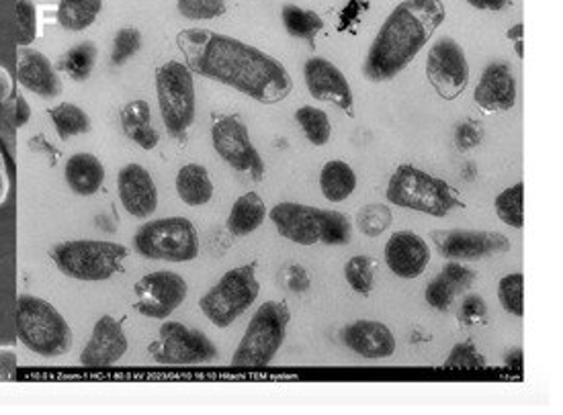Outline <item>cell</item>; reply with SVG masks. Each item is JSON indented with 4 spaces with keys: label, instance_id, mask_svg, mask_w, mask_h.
<instances>
[{
    "label": "cell",
    "instance_id": "6da1fadb",
    "mask_svg": "<svg viewBox=\"0 0 563 415\" xmlns=\"http://www.w3.org/2000/svg\"><path fill=\"white\" fill-rule=\"evenodd\" d=\"M177 45L194 75L238 90L256 103H282L294 90V80L279 59L236 37L197 27L180 31Z\"/></svg>",
    "mask_w": 563,
    "mask_h": 415
},
{
    "label": "cell",
    "instance_id": "7a4b0ae2",
    "mask_svg": "<svg viewBox=\"0 0 563 415\" xmlns=\"http://www.w3.org/2000/svg\"><path fill=\"white\" fill-rule=\"evenodd\" d=\"M445 16L443 0H401L371 44L363 64L365 78L369 82H387L401 75L443 25Z\"/></svg>",
    "mask_w": 563,
    "mask_h": 415
},
{
    "label": "cell",
    "instance_id": "3957f363",
    "mask_svg": "<svg viewBox=\"0 0 563 415\" xmlns=\"http://www.w3.org/2000/svg\"><path fill=\"white\" fill-rule=\"evenodd\" d=\"M16 336L21 344L42 358L68 355L75 346L73 327L66 317L42 296L21 293L16 296Z\"/></svg>",
    "mask_w": 563,
    "mask_h": 415
},
{
    "label": "cell",
    "instance_id": "277c9868",
    "mask_svg": "<svg viewBox=\"0 0 563 415\" xmlns=\"http://www.w3.org/2000/svg\"><path fill=\"white\" fill-rule=\"evenodd\" d=\"M128 248L118 242L104 239H70L52 248L49 258L62 274L82 282L113 279L123 270Z\"/></svg>",
    "mask_w": 563,
    "mask_h": 415
},
{
    "label": "cell",
    "instance_id": "5b68a950",
    "mask_svg": "<svg viewBox=\"0 0 563 415\" xmlns=\"http://www.w3.org/2000/svg\"><path fill=\"white\" fill-rule=\"evenodd\" d=\"M291 312L282 301L263 303L246 326L236 352L232 356V369L236 371H261L273 362L282 350L287 336Z\"/></svg>",
    "mask_w": 563,
    "mask_h": 415
},
{
    "label": "cell",
    "instance_id": "8992f818",
    "mask_svg": "<svg viewBox=\"0 0 563 415\" xmlns=\"http://www.w3.org/2000/svg\"><path fill=\"white\" fill-rule=\"evenodd\" d=\"M387 201L398 208L412 209L432 217H445L451 211L463 208L460 197L446 184L443 178L400 164L389 178L386 191Z\"/></svg>",
    "mask_w": 563,
    "mask_h": 415
},
{
    "label": "cell",
    "instance_id": "52a82bcc",
    "mask_svg": "<svg viewBox=\"0 0 563 415\" xmlns=\"http://www.w3.org/2000/svg\"><path fill=\"white\" fill-rule=\"evenodd\" d=\"M156 99L166 132L185 139L197 115L194 70L178 59H168L156 70Z\"/></svg>",
    "mask_w": 563,
    "mask_h": 415
},
{
    "label": "cell",
    "instance_id": "ba28073f",
    "mask_svg": "<svg viewBox=\"0 0 563 415\" xmlns=\"http://www.w3.org/2000/svg\"><path fill=\"white\" fill-rule=\"evenodd\" d=\"M134 248L148 260L191 262L199 256L201 239L194 222L187 217H164L137 227Z\"/></svg>",
    "mask_w": 563,
    "mask_h": 415
},
{
    "label": "cell",
    "instance_id": "9c48e42d",
    "mask_svg": "<svg viewBox=\"0 0 563 415\" xmlns=\"http://www.w3.org/2000/svg\"><path fill=\"white\" fill-rule=\"evenodd\" d=\"M261 293L256 262L232 268L201 296L199 307L216 327H230L253 307Z\"/></svg>",
    "mask_w": 563,
    "mask_h": 415
},
{
    "label": "cell",
    "instance_id": "30bf717a",
    "mask_svg": "<svg viewBox=\"0 0 563 415\" xmlns=\"http://www.w3.org/2000/svg\"><path fill=\"white\" fill-rule=\"evenodd\" d=\"M148 350L152 360L164 367H199L218 358L216 344L203 332L180 322H164Z\"/></svg>",
    "mask_w": 563,
    "mask_h": 415
},
{
    "label": "cell",
    "instance_id": "8fae6325",
    "mask_svg": "<svg viewBox=\"0 0 563 415\" xmlns=\"http://www.w3.org/2000/svg\"><path fill=\"white\" fill-rule=\"evenodd\" d=\"M211 144L223 162L234 170L249 175L254 182L265 178V162L251 139L249 127L238 115L216 119L211 125Z\"/></svg>",
    "mask_w": 563,
    "mask_h": 415
},
{
    "label": "cell",
    "instance_id": "7c38bea8",
    "mask_svg": "<svg viewBox=\"0 0 563 415\" xmlns=\"http://www.w3.org/2000/svg\"><path fill=\"white\" fill-rule=\"evenodd\" d=\"M430 242L446 260H482L510 250V239L500 232L486 229H432Z\"/></svg>",
    "mask_w": 563,
    "mask_h": 415
},
{
    "label": "cell",
    "instance_id": "4fadbf2b",
    "mask_svg": "<svg viewBox=\"0 0 563 415\" xmlns=\"http://www.w3.org/2000/svg\"><path fill=\"white\" fill-rule=\"evenodd\" d=\"M427 78L434 92L445 101H455L467 89L470 61L453 37H443L430 47Z\"/></svg>",
    "mask_w": 563,
    "mask_h": 415
},
{
    "label": "cell",
    "instance_id": "5bb4252c",
    "mask_svg": "<svg viewBox=\"0 0 563 415\" xmlns=\"http://www.w3.org/2000/svg\"><path fill=\"white\" fill-rule=\"evenodd\" d=\"M135 312L150 319H166L189 295L187 281L170 270L150 272L135 282Z\"/></svg>",
    "mask_w": 563,
    "mask_h": 415
},
{
    "label": "cell",
    "instance_id": "9a60e30c",
    "mask_svg": "<svg viewBox=\"0 0 563 415\" xmlns=\"http://www.w3.org/2000/svg\"><path fill=\"white\" fill-rule=\"evenodd\" d=\"M303 80L316 101L334 104L349 117H355L353 90L341 70L327 58H310L303 66Z\"/></svg>",
    "mask_w": 563,
    "mask_h": 415
},
{
    "label": "cell",
    "instance_id": "2e32d148",
    "mask_svg": "<svg viewBox=\"0 0 563 415\" xmlns=\"http://www.w3.org/2000/svg\"><path fill=\"white\" fill-rule=\"evenodd\" d=\"M130 341L123 324L113 315H103L92 327L87 346L80 352V364L85 369H111L125 356Z\"/></svg>",
    "mask_w": 563,
    "mask_h": 415
},
{
    "label": "cell",
    "instance_id": "e0dca14e",
    "mask_svg": "<svg viewBox=\"0 0 563 415\" xmlns=\"http://www.w3.org/2000/svg\"><path fill=\"white\" fill-rule=\"evenodd\" d=\"M16 80L25 90L42 99H58L64 82L54 61L33 45H19L16 49Z\"/></svg>",
    "mask_w": 563,
    "mask_h": 415
},
{
    "label": "cell",
    "instance_id": "ac0fdd59",
    "mask_svg": "<svg viewBox=\"0 0 563 415\" xmlns=\"http://www.w3.org/2000/svg\"><path fill=\"white\" fill-rule=\"evenodd\" d=\"M119 203L135 220H148L158 208V189L142 164H125L118 175Z\"/></svg>",
    "mask_w": 563,
    "mask_h": 415
},
{
    "label": "cell",
    "instance_id": "d6986e66",
    "mask_svg": "<svg viewBox=\"0 0 563 415\" xmlns=\"http://www.w3.org/2000/svg\"><path fill=\"white\" fill-rule=\"evenodd\" d=\"M268 220L279 236L296 242L299 246H313L320 242L322 209L301 203H279L268 211Z\"/></svg>",
    "mask_w": 563,
    "mask_h": 415
},
{
    "label": "cell",
    "instance_id": "ffe728a7",
    "mask_svg": "<svg viewBox=\"0 0 563 415\" xmlns=\"http://www.w3.org/2000/svg\"><path fill=\"white\" fill-rule=\"evenodd\" d=\"M474 101L484 113H505L517 103V78L505 61H492L482 72Z\"/></svg>",
    "mask_w": 563,
    "mask_h": 415
},
{
    "label": "cell",
    "instance_id": "44dd1931",
    "mask_svg": "<svg viewBox=\"0 0 563 415\" xmlns=\"http://www.w3.org/2000/svg\"><path fill=\"white\" fill-rule=\"evenodd\" d=\"M429 262V244L415 232L401 229L387 239L386 265L396 277L406 281L418 279Z\"/></svg>",
    "mask_w": 563,
    "mask_h": 415
},
{
    "label": "cell",
    "instance_id": "7402d4cb",
    "mask_svg": "<svg viewBox=\"0 0 563 415\" xmlns=\"http://www.w3.org/2000/svg\"><path fill=\"white\" fill-rule=\"evenodd\" d=\"M342 341L353 350L355 355L363 356L367 360H382L396 352V336L391 329L382 322L358 319L351 326L342 329Z\"/></svg>",
    "mask_w": 563,
    "mask_h": 415
},
{
    "label": "cell",
    "instance_id": "603a6c76",
    "mask_svg": "<svg viewBox=\"0 0 563 415\" xmlns=\"http://www.w3.org/2000/svg\"><path fill=\"white\" fill-rule=\"evenodd\" d=\"M104 164L89 152H78L66 160L64 178L73 193L78 197H92L99 193L104 182Z\"/></svg>",
    "mask_w": 563,
    "mask_h": 415
},
{
    "label": "cell",
    "instance_id": "cb8c5ba5",
    "mask_svg": "<svg viewBox=\"0 0 563 415\" xmlns=\"http://www.w3.org/2000/svg\"><path fill=\"white\" fill-rule=\"evenodd\" d=\"M119 121H121L123 134L128 135L140 148L150 152L161 144V134L152 125V109L146 101H142V99L130 101L121 109Z\"/></svg>",
    "mask_w": 563,
    "mask_h": 415
},
{
    "label": "cell",
    "instance_id": "d4e9b609",
    "mask_svg": "<svg viewBox=\"0 0 563 415\" xmlns=\"http://www.w3.org/2000/svg\"><path fill=\"white\" fill-rule=\"evenodd\" d=\"M178 197L189 208L208 205L216 193L213 180L209 177V170L201 164H185L177 172L175 180Z\"/></svg>",
    "mask_w": 563,
    "mask_h": 415
},
{
    "label": "cell",
    "instance_id": "484cf974",
    "mask_svg": "<svg viewBox=\"0 0 563 415\" xmlns=\"http://www.w3.org/2000/svg\"><path fill=\"white\" fill-rule=\"evenodd\" d=\"M265 220H267L265 201L261 194L251 191L238 197L236 203L230 209L225 227L232 236L246 237L254 234Z\"/></svg>",
    "mask_w": 563,
    "mask_h": 415
},
{
    "label": "cell",
    "instance_id": "4316f807",
    "mask_svg": "<svg viewBox=\"0 0 563 415\" xmlns=\"http://www.w3.org/2000/svg\"><path fill=\"white\" fill-rule=\"evenodd\" d=\"M320 189L330 203H342L355 193V170L342 160H332L322 166L320 172Z\"/></svg>",
    "mask_w": 563,
    "mask_h": 415
},
{
    "label": "cell",
    "instance_id": "83f0119b",
    "mask_svg": "<svg viewBox=\"0 0 563 415\" xmlns=\"http://www.w3.org/2000/svg\"><path fill=\"white\" fill-rule=\"evenodd\" d=\"M103 11V0H59L56 19L62 30L85 31Z\"/></svg>",
    "mask_w": 563,
    "mask_h": 415
},
{
    "label": "cell",
    "instance_id": "f1b7e54d",
    "mask_svg": "<svg viewBox=\"0 0 563 415\" xmlns=\"http://www.w3.org/2000/svg\"><path fill=\"white\" fill-rule=\"evenodd\" d=\"M282 21L287 33L313 47L318 33L324 30V21L316 11L301 9L297 4H285L282 9Z\"/></svg>",
    "mask_w": 563,
    "mask_h": 415
},
{
    "label": "cell",
    "instance_id": "f546056e",
    "mask_svg": "<svg viewBox=\"0 0 563 415\" xmlns=\"http://www.w3.org/2000/svg\"><path fill=\"white\" fill-rule=\"evenodd\" d=\"M47 115L52 119L59 139H70V137H76V135L89 134L90 130H92V121H90L89 113L75 103L54 104L47 111Z\"/></svg>",
    "mask_w": 563,
    "mask_h": 415
},
{
    "label": "cell",
    "instance_id": "4dcf8cb0",
    "mask_svg": "<svg viewBox=\"0 0 563 415\" xmlns=\"http://www.w3.org/2000/svg\"><path fill=\"white\" fill-rule=\"evenodd\" d=\"M99 59V47L92 42H82V44L70 47L62 59H59V72L73 78L75 82H87L95 66Z\"/></svg>",
    "mask_w": 563,
    "mask_h": 415
},
{
    "label": "cell",
    "instance_id": "1f68e13d",
    "mask_svg": "<svg viewBox=\"0 0 563 415\" xmlns=\"http://www.w3.org/2000/svg\"><path fill=\"white\" fill-rule=\"evenodd\" d=\"M296 121L311 146L320 148L330 142L332 123L328 119L327 111H322L318 106H301L296 111Z\"/></svg>",
    "mask_w": 563,
    "mask_h": 415
},
{
    "label": "cell",
    "instance_id": "d6a6232c",
    "mask_svg": "<svg viewBox=\"0 0 563 415\" xmlns=\"http://www.w3.org/2000/svg\"><path fill=\"white\" fill-rule=\"evenodd\" d=\"M377 262L371 256H353L344 265V279L351 284L356 295L369 296L375 287Z\"/></svg>",
    "mask_w": 563,
    "mask_h": 415
},
{
    "label": "cell",
    "instance_id": "836d02e7",
    "mask_svg": "<svg viewBox=\"0 0 563 415\" xmlns=\"http://www.w3.org/2000/svg\"><path fill=\"white\" fill-rule=\"evenodd\" d=\"M522 199H525V187L522 182H517L512 187H508L506 191L496 197L494 201V209L496 215L500 217V222L515 227V229H522L525 225V211H522Z\"/></svg>",
    "mask_w": 563,
    "mask_h": 415
},
{
    "label": "cell",
    "instance_id": "e575fe53",
    "mask_svg": "<svg viewBox=\"0 0 563 415\" xmlns=\"http://www.w3.org/2000/svg\"><path fill=\"white\" fill-rule=\"evenodd\" d=\"M353 239V225L341 211L322 209L320 242L327 246H346Z\"/></svg>",
    "mask_w": 563,
    "mask_h": 415
},
{
    "label": "cell",
    "instance_id": "d590c367",
    "mask_svg": "<svg viewBox=\"0 0 563 415\" xmlns=\"http://www.w3.org/2000/svg\"><path fill=\"white\" fill-rule=\"evenodd\" d=\"M394 222V213L386 203H369L358 209L356 213V227L363 236L379 237Z\"/></svg>",
    "mask_w": 563,
    "mask_h": 415
},
{
    "label": "cell",
    "instance_id": "8d00e7d4",
    "mask_svg": "<svg viewBox=\"0 0 563 415\" xmlns=\"http://www.w3.org/2000/svg\"><path fill=\"white\" fill-rule=\"evenodd\" d=\"M445 371H484L486 358L477 350L474 341H461L453 346L451 355L443 362Z\"/></svg>",
    "mask_w": 563,
    "mask_h": 415
},
{
    "label": "cell",
    "instance_id": "74e56055",
    "mask_svg": "<svg viewBox=\"0 0 563 415\" xmlns=\"http://www.w3.org/2000/svg\"><path fill=\"white\" fill-rule=\"evenodd\" d=\"M142 49V31L137 27H123L115 33L113 37V47H111V64L115 68L125 66L130 59L137 56Z\"/></svg>",
    "mask_w": 563,
    "mask_h": 415
},
{
    "label": "cell",
    "instance_id": "f35d334b",
    "mask_svg": "<svg viewBox=\"0 0 563 415\" xmlns=\"http://www.w3.org/2000/svg\"><path fill=\"white\" fill-rule=\"evenodd\" d=\"M522 284L525 279L520 272L508 274L500 284H498V301L503 310L515 317H520L525 313V296H522Z\"/></svg>",
    "mask_w": 563,
    "mask_h": 415
},
{
    "label": "cell",
    "instance_id": "ab89813d",
    "mask_svg": "<svg viewBox=\"0 0 563 415\" xmlns=\"http://www.w3.org/2000/svg\"><path fill=\"white\" fill-rule=\"evenodd\" d=\"M16 27L19 45H33L40 35V15L33 0H16Z\"/></svg>",
    "mask_w": 563,
    "mask_h": 415
},
{
    "label": "cell",
    "instance_id": "60d3db41",
    "mask_svg": "<svg viewBox=\"0 0 563 415\" xmlns=\"http://www.w3.org/2000/svg\"><path fill=\"white\" fill-rule=\"evenodd\" d=\"M177 9L185 19L209 21L222 16L228 4L225 0H177Z\"/></svg>",
    "mask_w": 563,
    "mask_h": 415
},
{
    "label": "cell",
    "instance_id": "b9f144b4",
    "mask_svg": "<svg viewBox=\"0 0 563 415\" xmlns=\"http://www.w3.org/2000/svg\"><path fill=\"white\" fill-rule=\"evenodd\" d=\"M31 115H33V111H31V104L27 103V99L21 92H15V90H13V94L7 101L0 103V119L7 121L9 125H13L16 132L23 130L30 123Z\"/></svg>",
    "mask_w": 563,
    "mask_h": 415
},
{
    "label": "cell",
    "instance_id": "7bdbcfd3",
    "mask_svg": "<svg viewBox=\"0 0 563 415\" xmlns=\"http://www.w3.org/2000/svg\"><path fill=\"white\" fill-rule=\"evenodd\" d=\"M455 296H457V291H455V287H453L451 282L446 281V277L443 272L437 274V277L429 282L427 293H424L427 303H429L432 310H437V312H449L451 305H453V301H455Z\"/></svg>",
    "mask_w": 563,
    "mask_h": 415
},
{
    "label": "cell",
    "instance_id": "ee69618b",
    "mask_svg": "<svg viewBox=\"0 0 563 415\" xmlns=\"http://www.w3.org/2000/svg\"><path fill=\"white\" fill-rule=\"evenodd\" d=\"M488 313V305L482 295H467L461 301L460 322L463 326H475L484 322Z\"/></svg>",
    "mask_w": 563,
    "mask_h": 415
},
{
    "label": "cell",
    "instance_id": "f6af8a7d",
    "mask_svg": "<svg viewBox=\"0 0 563 415\" xmlns=\"http://www.w3.org/2000/svg\"><path fill=\"white\" fill-rule=\"evenodd\" d=\"M482 142H484V130L474 119H467L455 130V146L460 149L467 152V149L477 148Z\"/></svg>",
    "mask_w": 563,
    "mask_h": 415
},
{
    "label": "cell",
    "instance_id": "bcb514c9",
    "mask_svg": "<svg viewBox=\"0 0 563 415\" xmlns=\"http://www.w3.org/2000/svg\"><path fill=\"white\" fill-rule=\"evenodd\" d=\"M443 274L446 277V281L451 282L457 291V295L465 293L475 281V272L472 268L463 267L457 260H449Z\"/></svg>",
    "mask_w": 563,
    "mask_h": 415
},
{
    "label": "cell",
    "instance_id": "7dc6e473",
    "mask_svg": "<svg viewBox=\"0 0 563 415\" xmlns=\"http://www.w3.org/2000/svg\"><path fill=\"white\" fill-rule=\"evenodd\" d=\"M282 281L291 293H306L311 287V277L301 265H289L283 268Z\"/></svg>",
    "mask_w": 563,
    "mask_h": 415
},
{
    "label": "cell",
    "instance_id": "c3c4849f",
    "mask_svg": "<svg viewBox=\"0 0 563 415\" xmlns=\"http://www.w3.org/2000/svg\"><path fill=\"white\" fill-rule=\"evenodd\" d=\"M19 371V355L13 346H0V381H9Z\"/></svg>",
    "mask_w": 563,
    "mask_h": 415
},
{
    "label": "cell",
    "instance_id": "681fc988",
    "mask_svg": "<svg viewBox=\"0 0 563 415\" xmlns=\"http://www.w3.org/2000/svg\"><path fill=\"white\" fill-rule=\"evenodd\" d=\"M9 189H11V180H9V172H7V162L0 149V208L7 203L9 199Z\"/></svg>",
    "mask_w": 563,
    "mask_h": 415
},
{
    "label": "cell",
    "instance_id": "f907efd6",
    "mask_svg": "<svg viewBox=\"0 0 563 415\" xmlns=\"http://www.w3.org/2000/svg\"><path fill=\"white\" fill-rule=\"evenodd\" d=\"M13 90H15L13 76L7 72V68H4V66H0V103H2V101H7V99L13 94Z\"/></svg>",
    "mask_w": 563,
    "mask_h": 415
},
{
    "label": "cell",
    "instance_id": "816d5d0a",
    "mask_svg": "<svg viewBox=\"0 0 563 415\" xmlns=\"http://www.w3.org/2000/svg\"><path fill=\"white\" fill-rule=\"evenodd\" d=\"M467 2L479 11H503L512 0H467Z\"/></svg>",
    "mask_w": 563,
    "mask_h": 415
},
{
    "label": "cell",
    "instance_id": "f5cc1de1",
    "mask_svg": "<svg viewBox=\"0 0 563 415\" xmlns=\"http://www.w3.org/2000/svg\"><path fill=\"white\" fill-rule=\"evenodd\" d=\"M506 40H510L515 44L517 58H522V23H517L512 30L506 31Z\"/></svg>",
    "mask_w": 563,
    "mask_h": 415
},
{
    "label": "cell",
    "instance_id": "db71d44e",
    "mask_svg": "<svg viewBox=\"0 0 563 415\" xmlns=\"http://www.w3.org/2000/svg\"><path fill=\"white\" fill-rule=\"evenodd\" d=\"M506 364L510 367V369H515V371H519L520 367H522V350H515L512 355L506 356Z\"/></svg>",
    "mask_w": 563,
    "mask_h": 415
}]
</instances>
